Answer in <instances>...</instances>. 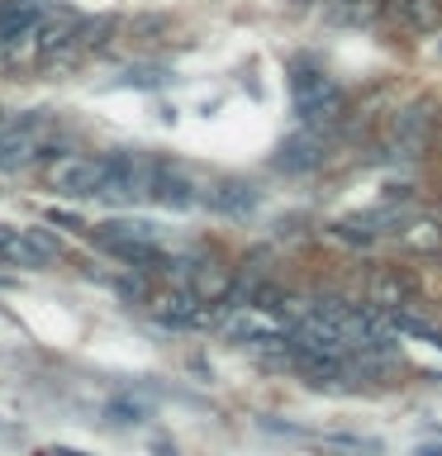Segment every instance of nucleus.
I'll return each instance as SVG.
<instances>
[{"label": "nucleus", "mask_w": 442, "mask_h": 456, "mask_svg": "<svg viewBox=\"0 0 442 456\" xmlns=\"http://www.w3.org/2000/svg\"><path fill=\"white\" fill-rule=\"evenodd\" d=\"M323 162V134H314V128H305V134L285 138L281 152H276V167L281 171H314Z\"/></svg>", "instance_id": "9"}, {"label": "nucleus", "mask_w": 442, "mask_h": 456, "mask_svg": "<svg viewBox=\"0 0 442 456\" xmlns=\"http://www.w3.org/2000/svg\"><path fill=\"white\" fill-rule=\"evenodd\" d=\"M209 205L224 209V214H248L257 205V195L248 191V185H219V191L209 195Z\"/></svg>", "instance_id": "13"}, {"label": "nucleus", "mask_w": 442, "mask_h": 456, "mask_svg": "<svg viewBox=\"0 0 442 456\" xmlns=\"http://www.w3.org/2000/svg\"><path fill=\"white\" fill-rule=\"evenodd\" d=\"M428 128H433L428 110H405V114H395L385 148H390V157H405V162H413V157H423V148H428Z\"/></svg>", "instance_id": "6"}, {"label": "nucleus", "mask_w": 442, "mask_h": 456, "mask_svg": "<svg viewBox=\"0 0 442 456\" xmlns=\"http://www.w3.org/2000/svg\"><path fill=\"white\" fill-rule=\"evenodd\" d=\"M366 295H371V305H376V309H405V299H409V276H399V271H376Z\"/></svg>", "instance_id": "12"}, {"label": "nucleus", "mask_w": 442, "mask_h": 456, "mask_svg": "<svg viewBox=\"0 0 442 456\" xmlns=\"http://www.w3.org/2000/svg\"><path fill=\"white\" fill-rule=\"evenodd\" d=\"M77 34H81V20H77V14L48 10V14L38 20V28H34V43H38V53L48 57V53H57V48H67V43H77Z\"/></svg>", "instance_id": "10"}, {"label": "nucleus", "mask_w": 442, "mask_h": 456, "mask_svg": "<svg viewBox=\"0 0 442 456\" xmlns=\"http://www.w3.org/2000/svg\"><path fill=\"white\" fill-rule=\"evenodd\" d=\"M48 14L43 0H0V43L29 38L38 28V20Z\"/></svg>", "instance_id": "7"}, {"label": "nucleus", "mask_w": 442, "mask_h": 456, "mask_svg": "<svg viewBox=\"0 0 442 456\" xmlns=\"http://www.w3.org/2000/svg\"><path fill=\"white\" fill-rule=\"evenodd\" d=\"M399 238H405L409 248H419V252H433L438 242H442V233H438V228L428 224V219H419V224H413V228H405V233H399Z\"/></svg>", "instance_id": "14"}, {"label": "nucleus", "mask_w": 442, "mask_h": 456, "mask_svg": "<svg viewBox=\"0 0 442 456\" xmlns=\"http://www.w3.org/2000/svg\"><path fill=\"white\" fill-rule=\"evenodd\" d=\"M43 128H48L43 114H10V119H0V171L34 162L43 148Z\"/></svg>", "instance_id": "4"}, {"label": "nucleus", "mask_w": 442, "mask_h": 456, "mask_svg": "<svg viewBox=\"0 0 442 456\" xmlns=\"http://www.w3.org/2000/svg\"><path fill=\"white\" fill-rule=\"evenodd\" d=\"M385 10L405 34H433L442 24V0H385Z\"/></svg>", "instance_id": "8"}, {"label": "nucleus", "mask_w": 442, "mask_h": 456, "mask_svg": "<svg viewBox=\"0 0 442 456\" xmlns=\"http://www.w3.org/2000/svg\"><path fill=\"white\" fill-rule=\"evenodd\" d=\"M419 456H442V447H423Z\"/></svg>", "instance_id": "15"}, {"label": "nucleus", "mask_w": 442, "mask_h": 456, "mask_svg": "<svg viewBox=\"0 0 442 456\" xmlns=\"http://www.w3.org/2000/svg\"><path fill=\"white\" fill-rule=\"evenodd\" d=\"M95 242H100L105 252H114L119 262H134V266H143V271L167 266L162 242H157V228H152V224L114 219V224H105V228H95Z\"/></svg>", "instance_id": "2"}, {"label": "nucleus", "mask_w": 442, "mask_h": 456, "mask_svg": "<svg viewBox=\"0 0 442 456\" xmlns=\"http://www.w3.org/2000/svg\"><path fill=\"white\" fill-rule=\"evenodd\" d=\"M385 10V0H323V20L338 28H362Z\"/></svg>", "instance_id": "11"}, {"label": "nucleus", "mask_w": 442, "mask_h": 456, "mask_svg": "<svg viewBox=\"0 0 442 456\" xmlns=\"http://www.w3.org/2000/svg\"><path fill=\"white\" fill-rule=\"evenodd\" d=\"M57 256V242L43 228H5L0 224V266H48Z\"/></svg>", "instance_id": "5"}, {"label": "nucleus", "mask_w": 442, "mask_h": 456, "mask_svg": "<svg viewBox=\"0 0 442 456\" xmlns=\"http://www.w3.org/2000/svg\"><path fill=\"white\" fill-rule=\"evenodd\" d=\"M43 181L48 191L67 195V200H91L105 185V157H86V152H57L48 167H43Z\"/></svg>", "instance_id": "3"}, {"label": "nucleus", "mask_w": 442, "mask_h": 456, "mask_svg": "<svg viewBox=\"0 0 442 456\" xmlns=\"http://www.w3.org/2000/svg\"><path fill=\"white\" fill-rule=\"evenodd\" d=\"M291 100H295L299 124L314 128V134H319V128H333L338 114H342L338 81L328 77L323 67H314V62H295L291 67Z\"/></svg>", "instance_id": "1"}]
</instances>
